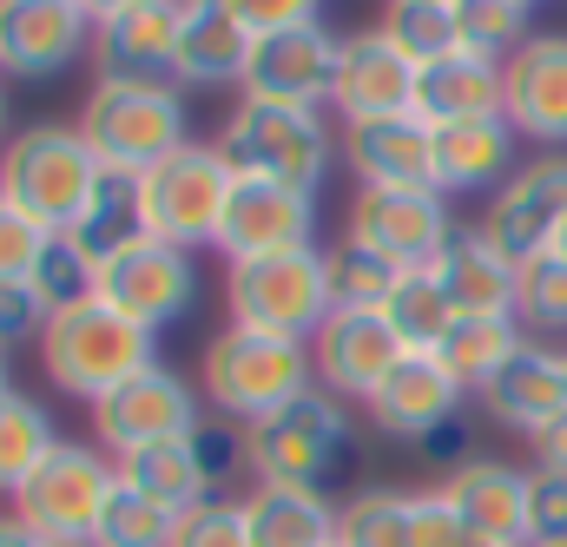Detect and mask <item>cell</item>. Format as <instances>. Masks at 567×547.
Instances as JSON below:
<instances>
[{"instance_id": "12", "label": "cell", "mask_w": 567, "mask_h": 547, "mask_svg": "<svg viewBox=\"0 0 567 547\" xmlns=\"http://www.w3.org/2000/svg\"><path fill=\"white\" fill-rule=\"evenodd\" d=\"M337 60H343V33H330L323 20L284 27V33H258L238 93L245 100H278V106H317V113H330Z\"/></svg>"}, {"instance_id": "54", "label": "cell", "mask_w": 567, "mask_h": 547, "mask_svg": "<svg viewBox=\"0 0 567 547\" xmlns=\"http://www.w3.org/2000/svg\"><path fill=\"white\" fill-rule=\"evenodd\" d=\"M13 390V363H7V350H0V396Z\"/></svg>"}, {"instance_id": "8", "label": "cell", "mask_w": 567, "mask_h": 547, "mask_svg": "<svg viewBox=\"0 0 567 547\" xmlns=\"http://www.w3.org/2000/svg\"><path fill=\"white\" fill-rule=\"evenodd\" d=\"M113 488H120V462H113L100 442H60V448L27 475V488L13 495V515H20L40 541L93 547Z\"/></svg>"}, {"instance_id": "21", "label": "cell", "mask_w": 567, "mask_h": 547, "mask_svg": "<svg viewBox=\"0 0 567 547\" xmlns=\"http://www.w3.org/2000/svg\"><path fill=\"white\" fill-rule=\"evenodd\" d=\"M462 410H468V390L435 363V350H410V357L377 383V396L363 403V415H370L383 435H396V442H429L435 429H449Z\"/></svg>"}, {"instance_id": "35", "label": "cell", "mask_w": 567, "mask_h": 547, "mask_svg": "<svg viewBox=\"0 0 567 547\" xmlns=\"http://www.w3.org/2000/svg\"><path fill=\"white\" fill-rule=\"evenodd\" d=\"M323 271H330V297H337V310H383L390 297H396V283H403V265L396 258H383L377 245H363V238H337V245H323Z\"/></svg>"}, {"instance_id": "11", "label": "cell", "mask_w": 567, "mask_h": 547, "mask_svg": "<svg viewBox=\"0 0 567 547\" xmlns=\"http://www.w3.org/2000/svg\"><path fill=\"white\" fill-rule=\"evenodd\" d=\"M100 297L158 337V330H172L198 310V258L178 251V245L140 238V245H126L120 258L100 265Z\"/></svg>"}, {"instance_id": "47", "label": "cell", "mask_w": 567, "mask_h": 547, "mask_svg": "<svg viewBox=\"0 0 567 547\" xmlns=\"http://www.w3.org/2000/svg\"><path fill=\"white\" fill-rule=\"evenodd\" d=\"M192 442H198V462H205L212 488L231 482V468H245V429H238V422H198Z\"/></svg>"}, {"instance_id": "55", "label": "cell", "mask_w": 567, "mask_h": 547, "mask_svg": "<svg viewBox=\"0 0 567 547\" xmlns=\"http://www.w3.org/2000/svg\"><path fill=\"white\" fill-rule=\"evenodd\" d=\"M548 251H555V258H561V265H567V225H561V231H555V245H548Z\"/></svg>"}, {"instance_id": "53", "label": "cell", "mask_w": 567, "mask_h": 547, "mask_svg": "<svg viewBox=\"0 0 567 547\" xmlns=\"http://www.w3.org/2000/svg\"><path fill=\"white\" fill-rule=\"evenodd\" d=\"M13 138V100H7V80H0V145Z\"/></svg>"}, {"instance_id": "9", "label": "cell", "mask_w": 567, "mask_h": 547, "mask_svg": "<svg viewBox=\"0 0 567 547\" xmlns=\"http://www.w3.org/2000/svg\"><path fill=\"white\" fill-rule=\"evenodd\" d=\"M231 185H238V172L225 165L218 145H198V138L178 145L172 158H158L152 172H140L145 238L178 245V251H205V245H218V225H225Z\"/></svg>"}, {"instance_id": "7", "label": "cell", "mask_w": 567, "mask_h": 547, "mask_svg": "<svg viewBox=\"0 0 567 547\" xmlns=\"http://www.w3.org/2000/svg\"><path fill=\"white\" fill-rule=\"evenodd\" d=\"M225 310H231V323H245V330L310 343V337L330 323V310H337L330 271H323V245L225 265Z\"/></svg>"}, {"instance_id": "25", "label": "cell", "mask_w": 567, "mask_h": 547, "mask_svg": "<svg viewBox=\"0 0 567 547\" xmlns=\"http://www.w3.org/2000/svg\"><path fill=\"white\" fill-rule=\"evenodd\" d=\"M429 271H435V283L449 290L455 317H515L522 265H515L482 225H455V238L442 245V258H435Z\"/></svg>"}, {"instance_id": "19", "label": "cell", "mask_w": 567, "mask_h": 547, "mask_svg": "<svg viewBox=\"0 0 567 547\" xmlns=\"http://www.w3.org/2000/svg\"><path fill=\"white\" fill-rule=\"evenodd\" d=\"M561 225H567V152L528 158V165L495 192V205H488V218H482V231H488L515 265L542 258Z\"/></svg>"}, {"instance_id": "44", "label": "cell", "mask_w": 567, "mask_h": 547, "mask_svg": "<svg viewBox=\"0 0 567 547\" xmlns=\"http://www.w3.org/2000/svg\"><path fill=\"white\" fill-rule=\"evenodd\" d=\"M251 40L258 33H284V27H310V20H323V0H218Z\"/></svg>"}, {"instance_id": "36", "label": "cell", "mask_w": 567, "mask_h": 547, "mask_svg": "<svg viewBox=\"0 0 567 547\" xmlns=\"http://www.w3.org/2000/svg\"><path fill=\"white\" fill-rule=\"evenodd\" d=\"M455 7V33H462V53H482V60H515L528 40H535V7L528 0H449Z\"/></svg>"}, {"instance_id": "6", "label": "cell", "mask_w": 567, "mask_h": 547, "mask_svg": "<svg viewBox=\"0 0 567 547\" xmlns=\"http://www.w3.org/2000/svg\"><path fill=\"white\" fill-rule=\"evenodd\" d=\"M100 172L106 165L93 158V145L80 138L73 120H33V126H20L0 145V198L20 205L47 231H73L80 225Z\"/></svg>"}, {"instance_id": "51", "label": "cell", "mask_w": 567, "mask_h": 547, "mask_svg": "<svg viewBox=\"0 0 567 547\" xmlns=\"http://www.w3.org/2000/svg\"><path fill=\"white\" fill-rule=\"evenodd\" d=\"M0 547H47V541H40V535H33L13 508H0Z\"/></svg>"}, {"instance_id": "5", "label": "cell", "mask_w": 567, "mask_h": 547, "mask_svg": "<svg viewBox=\"0 0 567 547\" xmlns=\"http://www.w3.org/2000/svg\"><path fill=\"white\" fill-rule=\"evenodd\" d=\"M73 126L106 172H133V178L172 158L178 145H192V113L172 80H93Z\"/></svg>"}, {"instance_id": "31", "label": "cell", "mask_w": 567, "mask_h": 547, "mask_svg": "<svg viewBox=\"0 0 567 547\" xmlns=\"http://www.w3.org/2000/svg\"><path fill=\"white\" fill-rule=\"evenodd\" d=\"M522 343H528V330H522L515 317H455L449 337L435 343V363H442L468 396H482V383H488Z\"/></svg>"}, {"instance_id": "41", "label": "cell", "mask_w": 567, "mask_h": 547, "mask_svg": "<svg viewBox=\"0 0 567 547\" xmlns=\"http://www.w3.org/2000/svg\"><path fill=\"white\" fill-rule=\"evenodd\" d=\"M178 522L185 515H172L165 502H152L140 488H113V502H106V522H100V541L93 547H172L178 541Z\"/></svg>"}, {"instance_id": "46", "label": "cell", "mask_w": 567, "mask_h": 547, "mask_svg": "<svg viewBox=\"0 0 567 547\" xmlns=\"http://www.w3.org/2000/svg\"><path fill=\"white\" fill-rule=\"evenodd\" d=\"M416 547H475L468 541V528H462V515H455V502L442 495V488H416Z\"/></svg>"}, {"instance_id": "27", "label": "cell", "mask_w": 567, "mask_h": 547, "mask_svg": "<svg viewBox=\"0 0 567 547\" xmlns=\"http://www.w3.org/2000/svg\"><path fill=\"white\" fill-rule=\"evenodd\" d=\"M251 33L218 0H178V60L172 86H245Z\"/></svg>"}, {"instance_id": "15", "label": "cell", "mask_w": 567, "mask_h": 547, "mask_svg": "<svg viewBox=\"0 0 567 547\" xmlns=\"http://www.w3.org/2000/svg\"><path fill=\"white\" fill-rule=\"evenodd\" d=\"M442 495L455 502L462 528L475 547H528V502H535V468L522 462H502V455H475L462 468L442 475Z\"/></svg>"}, {"instance_id": "13", "label": "cell", "mask_w": 567, "mask_h": 547, "mask_svg": "<svg viewBox=\"0 0 567 547\" xmlns=\"http://www.w3.org/2000/svg\"><path fill=\"white\" fill-rule=\"evenodd\" d=\"M93 53L86 0H0V80H60Z\"/></svg>"}, {"instance_id": "10", "label": "cell", "mask_w": 567, "mask_h": 547, "mask_svg": "<svg viewBox=\"0 0 567 547\" xmlns=\"http://www.w3.org/2000/svg\"><path fill=\"white\" fill-rule=\"evenodd\" d=\"M205 422V390L165 363H152L140 376H126L113 396L93 403V442L120 462V455H140L152 442H185L198 435Z\"/></svg>"}, {"instance_id": "3", "label": "cell", "mask_w": 567, "mask_h": 547, "mask_svg": "<svg viewBox=\"0 0 567 547\" xmlns=\"http://www.w3.org/2000/svg\"><path fill=\"white\" fill-rule=\"evenodd\" d=\"M198 390H205V403L218 410V422L251 429V422H265L271 410L297 403L303 390H317L310 343L225 323V330L205 343V357H198Z\"/></svg>"}, {"instance_id": "56", "label": "cell", "mask_w": 567, "mask_h": 547, "mask_svg": "<svg viewBox=\"0 0 567 547\" xmlns=\"http://www.w3.org/2000/svg\"><path fill=\"white\" fill-rule=\"evenodd\" d=\"M535 547H567V541H535Z\"/></svg>"}, {"instance_id": "34", "label": "cell", "mask_w": 567, "mask_h": 547, "mask_svg": "<svg viewBox=\"0 0 567 547\" xmlns=\"http://www.w3.org/2000/svg\"><path fill=\"white\" fill-rule=\"evenodd\" d=\"M337 547H416V488H357L337 502Z\"/></svg>"}, {"instance_id": "20", "label": "cell", "mask_w": 567, "mask_h": 547, "mask_svg": "<svg viewBox=\"0 0 567 547\" xmlns=\"http://www.w3.org/2000/svg\"><path fill=\"white\" fill-rule=\"evenodd\" d=\"M337 152L357 178V192H435V133L416 113L396 120H350L337 126Z\"/></svg>"}, {"instance_id": "17", "label": "cell", "mask_w": 567, "mask_h": 547, "mask_svg": "<svg viewBox=\"0 0 567 547\" xmlns=\"http://www.w3.org/2000/svg\"><path fill=\"white\" fill-rule=\"evenodd\" d=\"M416 80H423V66H416L410 53H396V40H390L383 27L343 33L330 113H337L343 126H350V120H396V113H416Z\"/></svg>"}, {"instance_id": "22", "label": "cell", "mask_w": 567, "mask_h": 547, "mask_svg": "<svg viewBox=\"0 0 567 547\" xmlns=\"http://www.w3.org/2000/svg\"><path fill=\"white\" fill-rule=\"evenodd\" d=\"M508 106L502 120L535 145H567V33H535L515 60H502Z\"/></svg>"}, {"instance_id": "42", "label": "cell", "mask_w": 567, "mask_h": 547, "mask_svg": "<svg viewBox=\"0 0 567 547\" xmlns=\"http://www.w3.org/2000/svg\"><path fill=\"white\" fill-rule=\"evenodd\" d=\"M172 547H251V528H245V502L231 495H212L205 508H192L178 522V541Z\"/></svg>"}, {"instance_id": "37", "label": "cell", "mask_w": 567, "mask_h": 547, "mask_svg": "<svg viewBox=\"0 0 567 547\" xmlns=\"http://www.w3.org/2000/svg\"><path fill=\"white\" fill-rule=\"evenodd\" d=\"M377 27H383V33L396 40V53H410L416 66H435V60L462 53V33H455V7H449V0H390Z\"/></svg>"}, {"instance_id": "59", "label": "cell", "mask_w": 567, "mask_h": 547, "mask_svg": "<svg viewBox=\"0 0 567 547\" xmlns=\"http://www.w3.org/2000/svg\"><path fill=\"white\" fill-rule=\"evenodd\" d=\"M561 357H567V343H561Z\"/></svg>"}, {"instance_id": "26", "label": "cell", "mask_w": 567, "mask_h": 547, "mask_svg": "<svg viewBox=\"0 0 567 547\" xmlns=\"http://www.w3.org/2000/svg\"><path fill=\"white\" fill-rule=\"evenodd\" d=\"M435 133V192L455 198V192H502L522 158L515 145L522 133L508 120H462V126H429Z\"/></svg>"}, {"instance_id": "40", "label": "cell", "mask_w": 567, "mask_h": 547, "mask_svg": "<svg viewBox=\"0 0 567 547\" xmlns=\"http://www.w3.org/2000/svg\"><path fill=\"white\" fill-rule=\"evenodd\" d=\"M515 323H522L535 343H548V337H567V265L555 258V251H542V258H528V265H522Z\"/></svg>"}, {"instance_id": "16", "label": "cell", "mask_w": 567, "mask_h": 547, "mask_svg": "<svg viewBox=\"0 0 567 547\" xmlns=\"http://www.w3.org/2000/svg\"><path fill=\"white\" fill-rule=\"evenodd\" d=\"M317 245V198L310 192H290L271 178H238L231 185V205H225V225H218V258L238 265V258H271V251H303Z\"/></svg>"}, {"instance_id": "4", "label": "cell", "mask_w": 567, "mask_h": 547, "mask_svg": "<svg viewBox=\"0 0 567 547\" xmlns=\"http://www.w3.org/2000/svg\"><path fill=\"white\" fill-rule=\"evenodd\" d=\"M225 152V165L238 178H271V185H290V192H323L330 165L343 158L337 152V133L317 106H278V100H245L225 113V126L212 138Z\"/></svg>"}, {"instance_id": "32", "label": "cell", "mask_w": 567, "mask_h": 547, "mask_svg": "<svg viewBox=\"0 0 567 547\" xmlns=\"http://www.w3.org/2000/svg\"><path fill=\"white\" fill-rule=\"evenodd\" d=\"M93 265H106V258H120L126 245H140L145 238V218H140V178L133 172H100V185H93V198H86V211H80V225L66 231Z\"/></svg>"}, {"instance_id": "29", "label": "cell", "mask_w": 567, "mask_h": 547, "mask_svg": "<svg viewBox=\"0 0 567 547\" xmlns=\"http://www.w3.org/2000/svg\"><path fill=\"white\" fill-rule=\"evenodd\" d=\"M238 502H245L251 547H337V502L330 495L251 482V495H238Z\"/></svg>"}, {"instance_id": "14", "label": "cell", "mask_w": 567, "mask_h": 547, "mask_svg": "<svg viewBox=\"0 0 567 547\" xmlns=\"http://www.w3.org/2000/svg\"><path fill=\"white\" fill-rule=\"evenodd\" d=\"M410 357V343L390 330L383 310H330V323L310 337V370L317 390L343 396V403H370L377 383Z\"/></svg>"}, {"instance_id": "18", "label": "cell", "mask_w": 567, "mask_h": 547, "mask_svg": "<svg viewBox=\"0 0 567 547\" xmlns=\"http://www.w3.org/2000/svg\"><path fill=\"white\" fill-rule=\"evenodd\" d=\"M350 238L377 245L403 271H429L442 258V245L455 238V218H449V198L429 185L423 192H357L350 198Z\"/></svg>"}, {"instance_id": "1", "label": "cell", "mask_w": 567, "mask_h": 547, "mask_svg": "<svg viewBox=\"0 0 567 547\" xmlns=\"http://www.w3.org/2000/svg\"><path fill=\"white\" fill-rule=\"evenodd\" d=\"M350 455H357V422H350V403L330 390H303L297 403L245 429V468L251 482H271V488L330 495L350 475Z\"/></svg>"}, {"instance_id": "33", "label": "cell", "mask_w": 567, "mask_h": 547, "mask_svg": "<svg viewBox=\"0 0 567 547\" xmlns=\"http://www.w3.org/2000/svg\"><path fill=\"white\" fill-rule=\"evenodd\" d=\"M60 442H66V435H60V422H53V410H47L40 396L7 390V396H0V495L13 502V495L27 488V475H33Z\"/></svg>"}, {"instance_id": "30", "label": "cell", "mask_w": 567, "mask_h": 547, "mask_svg": "<svg viewBox=\"0 0 567 547\" xmlns=\"http://www.w3.org/2000/svg\"><path fill=\"white\" fill-rule=\"evenodd\" d=\"M120 482L152 495V502H165L172 515H192V508H205L218 495L212 475H205V462H198V442L192 435L185 442H152L140 455H120Z\"/></svg>"}, {"instance_id": "24", "label": "cell", "mask_w": 567, "mask_h": 547, "mask_svg": "<svg viewBox=\"0 0 567 547\" xmlns=\"http://www.w3.org/2000/svg\"><path fill=\"white\" fill-rule=\"evenodd\" d=\"M482 415L488 422H502V429H515V435H535V429H548L555 415L567 410V357L555 343H522L488 383H482Z\"/></svg>"}, {"instance_id": "57", "label": "cell", "mask_w": 567, "mask_h": 547, "mask_svg": "<svg viewBox=\"0 0 567 547\" xmlns=\"http://www.w3.org/2000/svg\"><path fill=\"white\" fill-rule=\"evenodd\" d=\"M528 7H542V0H528Z\"/></svg>"}, {"instance_id": "49", "label": "cell", "mask_w": 567, "mask_h": 547, "mask_svg": "<svg viewBox=\"0 0 567 547\" xmlns=\"http://www.w3.org/2000/svg\"><path fill=\"white\" fill-rule=\"evenodd\" d=\"M528 455H535V468H542V475H561V482H567V410L555 415L548 429H535V435H528Z\"/></svg>"}, {"instance_id": "45", "label": "cell", "mask_w": 567, "mask_h": 547, "mask_svg": "<svg viewBox=\"0 0 567 547\" xmlns=\"http://www.w3.org/2000/svg\"><path fill=\"white\" fill-rule=\"evenodd\" d=\"M40 330H47V310H40L33 283H0V350L40 343Z\"/></svg>"}, {"instance_id": "52", "label": "cell", "mask_w": 567, "mask_h": 547, "mask_svg": "<svg viewBox=\"0 0 567 547\" xmlns=\"http://www.w3.org/2000/svg\"><path fill=\"white\" fill-rule=\"evenodd\" d=\"M126 7H145V0H86V13H93V20H106V13H126Z\"/></svg>"}, {"instance_id": "39", "label": "cell", "mask_w": 567, "mask_h": 547, "mask_svg": "<svg viewBox=\"0 0 567 547\" xmlns=\"http://www.w3.org/2000/svg\"><path fill=\"white\" fill-rule=\"evenodd\" d=\"M27 283H33L40 310H47V317H60V310H73V303L100 297V265H93V258H86V251H80V245L66 238V231H53Z\"/></svg>"}, {"instance_id": "58", "label": "cell", "mask_w": 567, "mask_h": 547, "mask_svg": "<svg viewBox=\"0 0 567 547\" xmlns=\"http://www.w3.org/2000/svg\"><path fill=\"white\" fill-rule=\"evenodd\" d=\"M47 547H60V541H47Z\"/></svg>"}, {"instance_id": "2", "label": "cell", "mask_w": 567, "mask_h": 547, "mask_svg": "<svg viewBox=\"0 0 567 547\" xmlns=\"http://www.w3.org/2000/svg\"><path fill=\"white\" fill-rule=\"evenodd\" d=\"M33 350H40L47 383H53L60 396H80L86 410H93L100 396H113L126 376H140V370L158 363V337L140 330L133 317H120L106 297H86V303L47 317V330H40Z\"/></svg>"}, {"instance_id": "28", "label": "cell", "mask_w": 567, "mask_h": 547, "mask_svg": "<svg viewBox=\"0 0 567 547\" xmlns=\"http://www.w3.org/2000/svg\"><path fill=\"white\" fill-rule=\"evenodd\" d=\"M502 106H508L502 66L482 60V53H449V60L423 66V80H416V120H423V126L502 120Z\"/></svg>"}, {"instance_id": "48", "label": "cell", "mask_w": 567, "mask_h": 547, "mask_svg": "<svg viewBox=\"0 0 567 547\" xmlns=\"http://www.w3.org/2000/svg\"><path fill=\"white\" fill-rule=\"evenodd\" d=\"M528 528L535 541H567V482L535 468V502H528ZM528 541V547H535Z\"/></svg>"}, {"instance_id": "38", "label": "cell", "mask_w": 567, "mask_h": 547, "mask_svg": "<svg viewBox=\"0 0 567 547\" xmlns=\"http://www.w3.org/2000/svg\"><path fill=\"white\" fill-rule=\"evenodd\" d=\"M383 317H390V330H396L410 350H435V343L449 337V323H455V303H449V290L435 283V271H410L396 283V297L383 303Z\"/></svg>"}, {"instance_id": "43", "label": "cell", "mask_w": 567, "mask_h": 547, "mask_svg": "<svg viewBox=\"0 0 567 547\" xmlns=\"http://www.w3.org/2000/svg\"><path fill=\"white\" fill-rule=\"evenodd\" d=\"M47 225H33L20 205H7L0 198V283H27L33 265H40V251H47Z\"/></svg>"}, {"instance_id": "23", "label": "cell", "mask_w": 567, "mask_h": 547, "mask_svg": "<svg viewBox=\"0 0 567 547\" xmlns=\"http://www.w3.org/2000/svg\"><path fill=\"white\" fill-rule=\"evenodd\" d=\"M178 60V0H145L93 20V80H172Z\"/></svg>"}, {"instance_id": "50", "label": "cell", "mask_w": 567, "mask_h": 547, "mask_svg": "<svg viewBox=\"0 0 567 547\" xmlns=\"http://www.w3.org/2000/svg\"><path fill=\"white\" fill-rule=\"evenodd\" d=\"M423 455H429V462H449V468H462V462H475L482 448L468 442V422L455 415L449 429H435V435H429V442H423Z\"/></svg>"}]
</instances>
